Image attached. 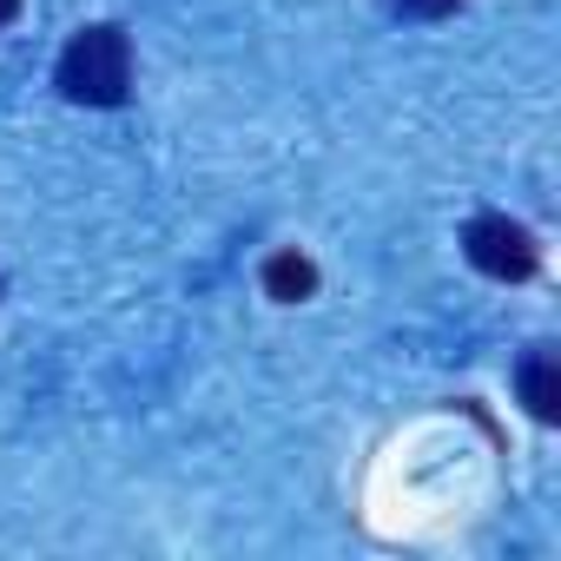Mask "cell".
<instances>
[{
    "mask_svg": "<svg viewBox=\"0 0 561 561\" xmlns=\"http://www.w3.org/2000/svg\"><path fill=\"white\" fill-rule=\"evenodd\" d=\"M60 93L73 106H119L133 93V47L119 27H80L60 54Z\"/></svg>",
    "mask_w": 561,
    "mask_h": 561,
    "instance_id": "1",
    "label": "cell"
},
{
    "mask_svg": "<svg viewBox=\"0 0 561 561\" xmlns=\"http://www.w3.org/2000/svg\"><path fill=\"white\" fill-rule=\"evenodd\" d=\"M462 251H469V264H476L482 277H502V285H522V277H535V264H541L535 231L515 225V218H502V211H482V218L462 231Z\"/></svg>",
    "mask_w": 561,
    "mask_h": 561,
    "instance_id": "2",
    "label": "cell"
},
{
    "mask_svg": "<svg viewBox=\"0 0 561 561\" xmlns=\"http://www.w3.org/2000/svg\"><path fill=\"white\" fill-rule=\"evenodd\" d=\"M264 291H271L277 305H305V298L318 291V264H311L305 251H271V257H264Z\"/></svg>",
    "mask_w": 561,
    "mask_h": 561,
    "instance_id": "3",
    "label": "cell"
},
{
    "mask_svg": "<svg viewBox=\"0 0 561 561\" xmlns=\"http://www.w3.org/2000/svg\"><path fill=\"white\" fill-rule=\"evenodd\" d=\"M522 403H528L535 423L561 416V370H554V357H528L522 364Z\"/></svg>",
    "mask_w": 561,
    "mask_h": 561,
    "instance_id": "4",
    "label": "cell"
},
{
    "mask_svg": "<svg viewBox=\"0 0 561 561\" xmlns=\"http://www.w3.org/2000/svg\"><path fill=\"white\" fill-rule=\"evenodd\" d=\"M397 8H403V14H416V21H436V14H449V8H456V0H397Z\"/></svg>",
    "mask_w": 561,
    "mask_h": 561,
    "instance_id": "5",
    "label": "cell"
},
{
    "mask_svg": "<svg viewBox=\"0 0 561 561\" xmlns=\"http://www.w3.org/2000/svg\"><path fill=\"white\" fill-rule=\"evenodd\" d=\"M14 14H21V0H0V27H8Z\"/></svg>",
    "mask_w": 561,
    "mask_h": 561,
    "instance_id": "6",
    "label": "cell"
}]
</instances>
